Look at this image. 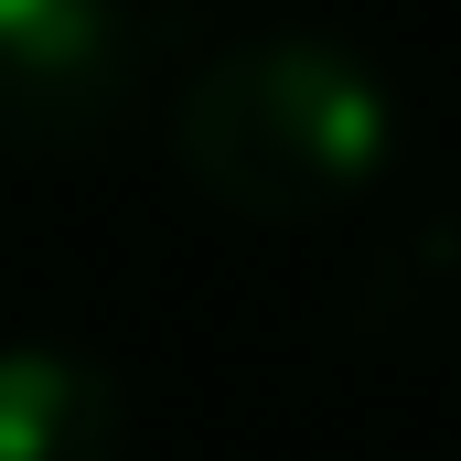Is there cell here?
<instances>
[{
  "mask_svg": "<svg viewBox=\"0 0 461 461\" xmlns=\"http://www.w3.org/2000/svg\"><path fill=\"white\" fill-rule=\"evenodd\" d=\"M397 150H408V108L386 65L312 22L215 43L172 108V161L194 172L204 204L247 226H333L386 194Z\"/></svg>",
  "mask_w": 461,
  "mask_h": 461,
  "instance_id": "1",
  "label": "cell"
},
{
  "mask_svg": "<svg viewBox=\"0 0 461 461\" xmlns=\"http://www.w3.org/2000/svg\"><path fill=\"white\" fill-rule=\"evenodd\" d=\"M150 97V22L129 0H0V150L86 161Z\"/></svg>",
  "mask_w": 461,
  "mask_h": 461,
  "instance_id": "2",
  "label": "cell"
},
{
  "mask_svg": "<svg viewBox=\"0 0 461 461\" xmlns=\"http://www.w3.org/2000/svg\"><path fill=\"white\" fill-rule=\"evenodd\" d=\"M129 451V397L108 354L22 333L0 344V461H118Z\"/></svg>",
  "mask_w": 461,
  "mask_h": 461,
  "instance_id": "3",
  "label": "cell"
}]
</instances>
